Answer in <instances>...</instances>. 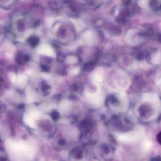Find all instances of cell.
<instances>
[{
  "mask_svg": "<svg viewBox=\"0 0 161 161\" xmlns=\"http://www.w3.org/2000/svg\"><path fill=\"white\" fill-rule=\"evenodd\" d=\"M28 42L32 47H35L38 45L39 42L38 37L36 36H33L28 39Z\"/></svg>",
  "mask_w": 161,
  "mask_h": 161,
  "instance_id": "cell-5",
  "label": "cell"
},
{
  "mask_svg": "<svg viewBox=\"0 0 161 161\" xmlns=\"http://www.w3.org/2000/svg\"><path fill=\"white\" fill-rule=\"evenodd\" d=\"M151 146V143L149 141H146L143 143V147L145 149H148Z\"/></svg>",
  "mask_w": 161,
  "mask_h": 161,
  "instance_id": "cell-9",
  "label": "cell"
},
{
  "mask_svg": "<svg viewBox=\"0 0 161 161\" xmlns=\"http://www.w3.org/2000/svg\"><path fill=\"white\" fill-rule=\"evenodd\" d=\"M49 89L50 86L48 85V84L44 83L42 86V90L43 92H48L49 90Z\"/></svg>",
  "mask_w": 161,
  "mask_h": 161,
  "instance_id": "cell-8",
  "label": "cell"
},
{
  "mask_svg": "<svg viewBox=\"0 0 161 161\" xmlns=\"http://www.w3.org/2000/svg\"><path fill=\"white\" fill-rule=\"evenodd\" d=\"M52 117L54 120L58 119L59 117V114L57 111H53L52 114Z\"/></svg>",
  "mask_w": 161,
  "mask_h": 161,
  "instance_id": "cell-10",
  "label": "cell"
},
{
  "mask_svg": "<svg viewBox=\"0 0 161 161\" xmlns=\"http://www.w3.org/2000/svg\"><path fill=\"white\" fill-rule=\"evenodd\" d=\"M18 0H0L1 7L5 10L12 8Z\"/></svg>",
  "mask_w": 161,
  "mask_h": 161,
  "instance_id": "cell-3",
  "label": "cell"
},
{
  "mask_svg": "<svg viewBox=\"0 0 161 161\" xmlns=\"http://www.w3.org/2000/svg\"><path fill=\"white\" fill-rule=\"evenodd\" d=\"M29 57L28 55H23L20 53L18 54L16 57V61L18 64H23L29 60Z\"/></svg>",
  "mask_w": 161,
  "mask_h": 161,
  "instance_id": "cell-4",
  "label": "cell"
},
{
  "mask_svg": "<svg viewBox=\"0 0 161 161\" xmlns=\"http://www.w3.org/2000/svg\"><path fill=\"white\" fill-rule=\"evenodd\" d=\"M82 1L87 5H91L96 4L98 0H82Z\"/></svg>",
  "mask_w": 161,
  "mask_h": 161,
  "instance_id": "cell-7",
  "label": "cell"
},
{
  "mask_svg": "<svg viewBox=\"0 0 161 161\" xmlns=\"http://www.w3.org/2000/svg\"><path fill=\"white\" fill-rule=\"evenodd\" d=\"M94 65H95V63L92 61L88 62V63L84 64V66H83V70L87 72L91 71L94 69Z\"/></svg>",
  "mask_w": 161,
  "mask_h": 161,
  "instance_id": "cell-6",
  "label": "cell"
},
{
  "mask_svg": "<svg viewBox=\"0 0 161 161\" xmlns=\"http://www.w3.org/2000/svg\"><path fill=\"white\" fill-rule=\"evenodd\" d=\"M142 131L140 130L133 131L123 134L119 136V140L124 142H133L139 140L142 136Z\"/></svg>",
  "mask_w": 161,
  "mask_h": 161,
  "instance_id": "cell-2",
  "label": "cell"
},
{
  "mask_svg": "<svg viewBox=\"0 0 161 161\" xmlns=\"http://www.w3.org/2000/svg\"><path fill=\"white\" fill-rule=\"evenodd\" d=\"M9 147L12 151L17 154H23L30 156L32 154V150L26 144L21 142H11Z\"/></svg>",
  "mask_w": 161,
  "mask_h": 161,
  "instance_id": "cell-1",
  "label": "cell"
}]
</instances>
